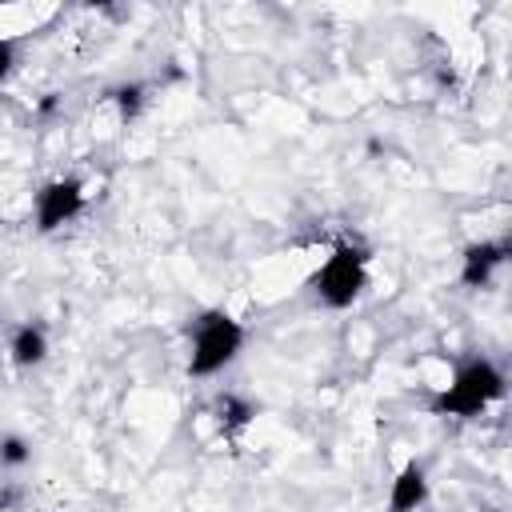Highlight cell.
Masks as SVG:
<instances>
[{
	"instance_id": "5b68a950",
	"label": "cell",
	"mask_w": 512,
	"mask_h": 512,
	"mask_svg": "<svg viewBox=\"0 0 512 512\" xmlns=\"http://www.w3.org/2000/svg\"><path fill=\"white\" fill-rule=\"evenodd\" d=\"M508 260V240H476L460 256V284L464 288H488L492 272Z\"/></svg>"
},
{
	"instance_id": "277c9868",
	"label": "cell",
	"mask_w": 512,
	"mask_h": 512,
	"mask_svg": "<svg viewBox=\"0 0 512 512\" xmlns=\"http://www.w3.org/2000/svg\"><path fill=\"white\" fill-rule=\"evenodd\" d=\"M84 212V184L76 176L48 180L36 192V232H56Z\"/></svg>"
},
{
	"instance_id": "7a4b0ae2",
	"label": "cell",
	"mask_w": 512,
	"mask_h": 512,
	"mask_svg": "<svg viewBox=\"0 0 512 512\" xmlns=\"http://www.w3.org/2000/svg\"><path fill=\"white\" fill-rule=\"evenodd\" d=\"M244 348V324L228 316L224 308H208L192 328V352H188V376H216L224 372Z\"/></svg>"
},
{
	"instance_id": "6da1fadb",
	"label": "cell",
	"mask_w": 512,
	"mask_h": 512,
	"mask_svg": "<svg viewBox=\"0 0 512 512\" xmlns=\"http://www.w3.org/2000/svg\"><path fill=\"white\" fill-rule=\"evenodd\" d=\"M504 388H508L504 372L492 360L476 356V360L456 368L452 384L444 392H436L428 408H432V416H460V420H468V416H480L488 404H496L504 396Z\"/></svg>"
},
{
	"instance_id": "ba28073f",
	"label": "cell",
	"mask_w": 512,
	"mask_h": 512,
	"mask_svg": "<svg viewBox=\"0 0 512 512\" xmlns=\"http://www.w3.org/2000/svg\"><path fill=\"white\" fill-rule=\"evenodd\" d=\"M112 100H116V108H120V120L124 124H132L140 112H144V100H148V88L140 84V80H128V84H116L112 92H108Z\"/></svg>"
},
{
	"instance_id": "3957f363",
	"label": "cell",
	"mask_w": 512,
	"mask_h": 512,
	"mask_svg": "<svg viewBox=\"0 0 512 512\" xmlns=\"http://www.w3.org/2000/svg\"><path fill=\"white\" fill-rule=\"evenodd\" d=\"M308 288L316 292V300L324 308H352L360 300V292L368 288V252L352 240L336 244L332 256L312 272Z\"/></svg>"
},
{
	"instance_id": "52a82bcc",
	"label": "cell",
	"mask_w": 512,
	"mask_h": 512,
	"mask_svg": "<svg viewBox=\"0 0 512 512\" xmlns=\"http://www.w3.org/2000/svg\"><path fill=\"white\" fill-rule=\"evenodd\" d=\"M8 352H12V364H16V368H36V364H44V356H48V336H44V328H40V324H20V328L12 332Z\"/></svg>"
},
{
	"instance_id": "8fae6325",
	"label": "cell",
	"mask_w": 512,
	"mask_h": 512,
	"mask_svg": "<svg viewBox=\"0 0 512 512\" xmlns=\"http://www.w3.org/2000/svg\"><path fill=\"white\" fill-rule=\"evenodd\" d=\"M12 64H16V44L0 36V84L12 76Z\"/></svg>"
},
{
	"instance_id": "9c48e42d",
	"label": "cell",
	"mask_w": 512,
	"mask_h": 512,
	"mask_svg": "<svg viewBox=\"0 0 512 512\" xmlns=\"http://www.w3.org/2000/svg\"><path fill=\"white\" fill-rule=\"evenodd\" d=\"M216 412H220V428H224V432H240V428H244V424L256 416V408H252L248 400L232 396V392L216 400Z\"/></svg>"
},
{
	"instance_id": "30bf717a",
	"label": "cell",
	"mask_w": 512,
	"mask_h": 512,
	"mask_svg": "<svg viewBox=\"0 0 512 512\" xmlns=\"http://www.w3.org/2000/svg\"><path fill=\"white\" fill-rule=\"evenodd\" d=\"M28 460H32V448H28L24 436H4V440H0V464H4V468H20V464H28Z\"/></svg>"
},
{
	"instance_id": "8992f818",
	"label": "cell",
	"mask_w": 512,
	"mask_h": 512,
	"mask_svg": "<svg viewBox=\"0 0 512 512\" xmlns=\"http://www.w3.org/2000/svg\"><path fill=\"white\" fill-rule=\"evenodd\" d=\"M424 500H428V472L420 460H408L388 488V512H416Z\"/></svg>"
}]
</instances>
